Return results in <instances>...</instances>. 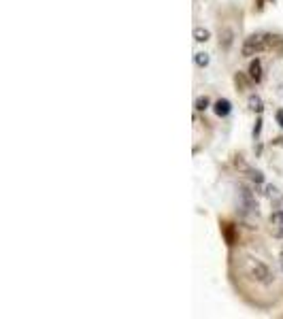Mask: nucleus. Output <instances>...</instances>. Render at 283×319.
Here are the masks:
<instances>
[{
  "mask_svg": "<svg viewBox=\"0 0 283 319\" xmlns=\"http://www.w3.org/2000/svg\"><path fill=\"white\" fill-rule=\"evenodd\" d=\"M277 124H279V126H283V109H281V111H277Z\"/></svg>",
  "mask_w": 283,
  "mask_h": 319,
  "instance_id": "nucleus-10",
  "label": "nucleus"
},
{
  "mask_svg": "<svg viewBox=\"0 0 283 319\" xmlns=\"http://www.w3.org/2000/svg\"><path fill=\"white\" fill-rule=\"evenodd\" d=\"M245 268H247V275H249L251 279H254V281L264 283V285L273 283V273H271V268L266 266L264 262L256 260V258H247Z\"/></svg>",
  "mask_w": 283,
  "mask_h": 319,
  "instance_id": "nucleus-1",
  "label": "nucleus"
},
{
  "mask_svg": "<svg viewBox=\"0 0 283 319\" xmlns=\"http://www.w3.org/2000/svg\"><path fill=\"white\" fill-rule=\"evenodd\" d=\"M209 36H211V32L207 28H196L194 30V38L198 43H204V41H209Z\"/></svg>",
  "mask_w": 283,
  "mask_h": 319,
  "instance_id": "nucleus-6",
  "label": "nucleus"
},
{
  "mask_svg": "<svg viewBox=\"0 0 283 319\" xmlns=\"http://www.w3.org/2000/svg\"><path fill=\"white\" fill-rule=\"evenodd\" d=\"M281 268H283V260H281Z\"/></svg>",
  "mask_w": 283,
  "mask_h": 319,
  "instance_id": "nucleus-11",
  "label": "nucleus"
},
{
  "mask_svg": "<svg viewBox=\"0 0 283 319\" xmlns=\"http://www.w3.org/2000/svg\"><path fill=\"white\" fill-rule=\"evenodd\" d=\"M207 107H209V98L207 96H200V98L196 100V111H204Z\"/></svg>",
  "mask_w": 283,
  "mask_h": 319,
  "instance_id": "nucleus-9",
  "label": "nucleus"
},
{
  "mask_svg": "<svg viewBox=\"0 0 283 319\" xmlns=\"http://www.w3.org/2000/svg\"><path fill=\"white\" fill-rule=\"evenodd\" d=\"M213 111H215V115H219V117H226V115H228V113H230V111H232V105H230V100H226V98H219V100L215 102Z\"/></svg>",
  "mask_w": 283,
  "mask_h": 319,
  "instance_id": "nucleus-4",
  "label": "nucleus"
},
{
  "mask_svg": "<svg viewBox=\"0 0 283 319\" xmlns=\"http://www.w3.org/2000/svg\"><path fill=\"white\" fill-rule=\"evenodd\" d=\"M194 60H196V64H198V66H207V64H209V55H207V53H196Z\"/></svg>",
  "mask_w": 283,
  "mask_h": 319,
  "instance_id": "nucleus-8",
  "label": "nucleus"
},
{
  "mask_svg": "<svg viewBox=\"0 0 283 319\" xmlns=\"http://www.w3.org/2000/svg\"><path fill=\"white\" fill-rule=\"evenodd\" d=\"M249 109L251 111H258V113H262V98L260 96H249Z\"/></svg>",
  "mask_w": 283,
  "mask_h": 319,
  "instance_id": "nucleus-7",
  "label": "nucleus"
},
{
  "mask_svg": "<svg viewBox=\"0 0 283 319\" xmlns=\"http://www.w3.org/2000/svg\"><path fill=\"white\" fill-rule=\"evenodd\" d=\"M269 47V36L266 34H251L243 43V55H256Z\"/></svg>",
  "mask_w": 283,
  "mask_h": 319,
  "instance_id": "nucleus-2",
  "label": "nucleus"
},
{
  "mask_svg": "<svg viewBox=\"0 0 283 319\" xmlns=\"http://www.w3.org/2000/svg\"><path fill=\"white\" fill-rule=\"evenodd\" d=\"M249 79L251 81H262V64H260V60H254L249 64Z\"/></svg>",
  "mask_w": 283,
  "mask_h": 319,
  "instance_id": "nucleus-5",
  "label": "nucleus"
},
{
  "mask_svg": "<svg viewBox=\"0 0 283 319\" xmlns=\"http://www.w3.org/2000/svg\"><path fill=\"white\" fill-rule=\"evenodd\" d=\"M271 232L275 236L283 238V211H275L271 215Z\"/></svg>",
  "mask_w": 283,
  "mask_h": 319,
  "instance_id": "nucleus-3",
  "label": "nucleus"
}]
</instances>
